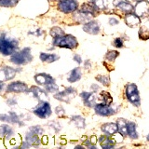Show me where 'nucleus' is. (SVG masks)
Masks as SVG:
<instances>
[{
  "label": "nucleus",
  "instance_id": "28",
  "mask_svg": "<svg viewBox=\"0 0 149 149\" xmlns=\"http://www.w3.org/2000/svg\"><path fill=\"white\" fill-rule=\"evenodd\" d=\"M96 9H98L94 5H90V4H84L82 8H81V10L82 12H85V13H88V14H91V15H93V13H94V11L96 10Z\"/></svg>",
  "mask_w": 149,
  "mask_h": 149
},
{
  "label": "nucleus",
  "instance_id": "49",
  "mask_svg": "<svg viewBox=\"0 0 149 149\" xmlns=\"http://www.w3.org/2000/svg\"><path fill=\"white\" fill-rule=\"evenodd\" d=\"M147 140H148V141H149V135H148V136H147Z\"/></svg>",
  "mask_w": 149,
  "mask_h": 149
},
{
  "label": "nucleus",
  "instance_id": "15",
  "mask_svg": "<svg viewBox=\"0 0 149 149\" xmlns=\"http://www.w3.org/2000/svg\"><path fill=\"white\" fill-rule=\"evenodd\" d=\"M83 30L88 34L91 35H97L100 32L99 23L96 21H88L87 23L83 25Z\"/></svg>",
  "mask_w": 149,
  "mask_h": 149
},
{
  "label": "nucleus",
  "instance_id": "17",
  "mask_svg": "<svg viewBox=\"0 0 149 149\" xmlns=\"http://www.w3.org/2000/svg\"><path fill=\"white\" fill-rule=\"evenodd\" d=\"M25 141L27 143H29L31 146H35V147L39 146L41 143V140L39 138V135L32 132L30 130H28V132L25 133Z\"/></svg>",
  "mask_w": 149,
  "mask_h": 149
},
{
  "label": "nucleus",
  "instance_id": "23",
  "mask_svg": "<svg viewBox=\"0 0 149 149\" xmlns=\"http://www.w3.org/2000/svg\"><path fill=\"white\" fill-rule=\"evenodd\" d=\"M39 59L41 60V62L47 63H54L56 61L59 60V56L56 55L54 53H45V52H41L39 55Z\"/></svg>",
  "mask_w": 149,
  "mask_h": 149
},
{
  "label": "nucleus",
  "instance_id": "29",
  "mask_svg": "<svg viewBox=\"0 0 149 149\" xmlns=\"http://www.w3.org/2000/svg\"><path fill=\"white\" fill-rule=\"evenodd\" d=\"M19 0H0V6L5 8H12L18 4Z\"/></svg>",
  "mask_w": 149,
  "mask_h": 149
},
{
  "label": "nucleus",
  "instance_id": "24",
  "mask_svg": "<svg viewBox=\"0 0 149 149\" xmlns=\"http://www.w3.org/2000/svg\"><path fill=\"white\" fill-rule=\"evenodd\" d=\"M71 122L74 125V127L78 129H84L85 128V118H82L81 116H73L71 118Z\"/></svg>",
  "mask_w": 149,
  "mask_h": 149
},
{
  "label": "nucleus",
  "instance_id": "18",
  "mask_svg": "<svg viewBox=\"0 0 149 149\" xmlns=\"http://www.w3.org/2000/svg\"><path fill=\"white\" fill-rule=\"evenodd\" d=\"M81 77H82V72L80 67H76L69 72L68 76L66 77V79L70 83H76L80 80Z\"/></svg>",
  "mask_w": 149,
  "mask_h": 149
},
{
  "label": "nucleus",
  "instance_id": "42",
  "mask_svg": "<svg viewBox=\"0 0 149 149\" xmlns=\"http://www.w3.org/2000/svg\"><path fill=\"white\" fill-rule=\"evenodd\" d=\"M74 62H77L78 64H81L82 63V58H81V56L78 55V54H74Z\"/></svg>",
  "mask_w": 149,
  "mask_h": 149
},
{
  "label": "nucleus",
  "instance_id": "43",
  "mask_svg": "<svg viewBox=\"0 0 149 149\" xmlns=\"http://www.w3.org/2000/svg\"><path fill=\"white\" fill-rule=\"evenodd\" d=\"M6 88L7 86H6V84H5V82L0 80V92H3L4 91H6Z\"/></svg>",
  "mask_w": 149,
  "mask_h": 149
},
{
  "label": "nucleus",
  "instance_id": "26",
  "mask_svg": "<svg viewBox=\"0 0 149 149\" xmlns=\"http://www.w3.org/2000/svg\"><path fill=\"white\" fill-rule=\"evenodd\" d=\"M128 136L132 139H137L138 134L136 130V124L133 122H128Z\"/></svg>",
  "mask_w": 149,
  "mask_h": 149
},
{
  "label": "nucleus",
  "instance_id": "19",
  "mask_svg": "<svg viewBox=\"0 0 149 149\" xmlns=\"http://www.w3.org/2000/svg\"><path fill=\"white\" fill-rule=\"evenodd\" d=\"M125 22L126 24L130 27H135L140 24V17L137 16L135 13H129L128 15L125 17Z\"/></svg>",
  "mask_w": 149,
  "mask_h": 149
},
{
  "label": "nucleus",
  "instance_id": "4",
  "mask_svg": "<svg viewBox=\"0 0 149 149\" xmlns=\"http://www.w3.org/2000/svg\"><path fill=\"white\" fill-rule=\"evenodd\" d=\"M33 113H34L37 118H42V119H46V118H49L51 114H52V109H51L49 102L41 101L34 108Z\"/></svg>",
  "mask_w": 149,
  "mask_h": 149
},
{
  "label": "nucleus",
  "instance_id": "7",
  "mask_svg": "<svg viewBox=\"0 0 149 149\" xmlns=\"http://www.w3.org/2000/svg\"><path fill=\"white\" fill-rule=\"evenodd\" d=\"M29 91L27 84L22 81H15L9 83L6 88V91L8 93H26Z\"/></svg>",
  "mask_w": 149,
  "mask_h": 149
},
{
  "label": "nucleus",
  "instance_id": "33",
  "mask_svg": "<svg viewBox=\"0 0 149 149\" xmlns=\"http://www.w3.org/2000/svg\"><path fill=\"white\" fill-rule=\"evenodd\" d=\"M45 90L50 93H56L57 91H59V86L55 82H52L49 84V85L45 86Z\"/></svg>",
  "mask_w": 149,
  "mask_h": 149
},
{
  "label": "nucleus",
  "instance_id": "30",
  "mask_svg": "<svg viewBox=\"0 0 149 149\" xmlns=\"http://www.w3.org/2000/svg\"><path fill=\"white\" fill-rule=\"evenodd\" d=\"M118 55H119V52H118L116 50H109L105 55V60L112 63L116 59V57H118Z\"/></svg>",
  "mask_w": 149,
  "mask_h": 149
},
{
  "label": "nucleus",
  "instance_id": "44",
  "mask_svg": "<svg viewBox=\"0 0 149 149\" xmlns=\"http://www.w3.org/2000/svg\"><path fill=\"white\" fill-rule=\"evenodd\" d=\"M21 147L22 148H28V147H31V146H30L29 143H27L26 141H24V142H22V143L21 144Z\"/></svg>",
  "mask_w": 149,
  "mask_h": 149
},
{
  "label": "nucleus",
  "instance_id": "31",
  "mask_svg": "<svg viewBox=\"0 0 149 149\" xmlns=\"http://www.w3.org/2000/svg\"><path fill=\"white\" fill-rule=\"evenodd\" d=\"M49 34H50L51 36L53 37V38H55V37H57V36L64 35V32H63V30L62 29V28H60V27H53V28H51V29H50Z\"/></svg>",
  "mask_w": 149,
  "mask_h": 149
},
{
  "label": "nucleus",
  "instance_id": "12",
  "mask_svg": "<svg viewBox=\"0 0 149 149\" xmlns=\"http://www.w3.org/2000/svg\"><path fill=\"white\" fill-rule=\"evenodd\" d=\"M134 12L139 17H144L149 14V3L147 1H139L134 8Z\"/></svg>",
  "mask_w": 149,
  "mask_h": 149
},
{
  "label": "nucleus",
  "instance_id": "20",
  "mask_svg": "<svg viewBox=\"0 0 149 149\" xmlns=\"http://www.w3.org/2000/svg\"><path fill=\"white\" fill-rule=\"evenodd\" d=\"M102 130L104 134L112 136L118 132V126L116 123H105L102 125Z\"/></svg>",
  "mask_w": 149,
  "mask_h": 149
},
{
  "label": "nucleus",
  "instance_id": "5",
  "mask_svg": "<svg viewBox=\"0 0 149 149\" xmlns=\"http://www.w3.org/2000/svg\"><path fill=\"white\" fill-rule=\"evenodd\" d=\"M125 94H126V97H127V99L132 102L133 105L139 106L141 104V98H140L139 91L135 84L132 83L126 86Z\"/></svg>",
  "mask_w": 149,
  "mask_h": 149
},
{
  "label": "nucleus",
  "instance_id": "40",
  "mask_svg": "<svg viewBox=\"0 0 149 149\" xmlns=\"http://www.w3.org/2000/svg\"><path fill=\"white\" fill-rule=\"evenodd\" d=\"M113 44H114V46L116 47V48H122V47H123V41H122V39L120 38V37H116V38L114 40Z\"/></svg>",
  "mask_w": 149,
  "mask_h": 149
},
{
  "label": "nucleus",
  "instance_id": "10",
  "mask_svg": "<svg viewBox=\"0 0 149 149\" xmlns=\"http://www.w3.org/2000/svg\"><path fill=\"white\" fill-rule=\"evenodd\" d=\"M95 113L100 115L102 116H110L112 115L116 114V110L113 109L110 105H107L104 104H95L94 106Z\"/></svg>",
  "mask_w": 149,
  "mask_h": 149
},
{
  "label": "nucleus",
  "instance_id": "2",
  "mask_svg": "<svg viewBox=\"0 0 149 149\" xmlns=\"http://www.w3.org/2000/svg\"><path fill=\"white\" fill-rule=\"evenodd\" d=\"M10 62L16 65H25L33 61V55L30 48H24L19 51H15L10 56Z\"/></svg>",
  "mask_w": 149,
  "mask_h": 149
},
{
  "label": "nucleus",
  "instance_id": "1",
  "mask_svg": "<svg viewBox=\"0 0 149 149\" xmlns=\"http://www.w3.org/2000/svg\"><path fill=\"white\" fill-rule=\"evenodd\" d=\"M19 48V41L6 34L0 36V53L4 56H11Z\"/></svg>",
  "mask_w": 149,
  "mask_h": 149
},
{
  "label": "nucleus",
  "instance_id": "39",
  "mask_svg": "<svg viewBox=\"0 0 149 149\" xmlns=\"http://www.w3.org/2000/svg\"><path fill=\"white\" fill-rule=\"evenodd\" d=\"M92 3L97 8H105L104 0H92Z\"/></svg>",
  "mask_w": 149,
  "mask_h": 149
},
{
  "label": "nucleus",
  "instance_id": "38",
  "mask_svg": "<svg viewBox=\"0 0 149 149\" xmlns=\"http://www.w3.org/2000/svg\"><path fill=\"white\" fill-rule=\"evenodd\" d=\"M0 121L5 123H8V124H12V120L9 114H1L0 115Z\"/></svg>",
  "mask_w": 149,
  "mask_h": 149
},
{
  "label": "nucleus",
  "instance_id": "34",
  "mask_svg": "<svg viewBox=\"0 0 149 149\" xmlns=\"http://www.w3.org/2000/svg\"><path fill=\"white\" fill-rule=\"evenodd\" d=\"M29 130L32 132H34L37 135H39V136H41V135L44 134V129L41 127V126L39 125H36V126H31V127L29 128Z\"/></svg>",
  "mask_w": 149,
  "mask_h": 149
},
{
  "label": "nucleus",
  "instance_id": "13",
  "mask_svg": "<svg viewBox=\"0 0 149 149\" xmlns=\"http://www.w3.org/2000/svg\"><path fill=\"white\" fill-rule=\"evenodd\" d=\"M35 81L38 84V85L41 86H47L49 84L55 82V79L54 77H52L49 74H46V73H39V74H36L35 76Z\"/></svg>",
  "mask_w": 149,
  "mask_h": 149
},
{
  "label": "nucleus",
  "instance_id": "6",
  "mask_svg": "<svg viewBox=\"0 0 149 149\" xmlns=\"http://www.w3.org/2000/svg\"><path fill=\"white\" fill-rule=\"evenodd\" d=\"M76 95H77L76 88H74L72 87H68L65 88L62 91H57L56 93H54V98L56 100H59L63 102H70L71 99H73Z\"/></svg>",
  "mask_w": 149,
  "mask_h": 149
},
{
  "label": "nucleus",
  "instance_id": "22",
  "mask_svg": "<svg viewBox=\"0 0 149 149\" xmlns=\"http://www.w3.org/2000/svg\"><path fill=\"white\" fill-rule=\"evenodd\" d=\"M99 142L101 143V146L102 148H113L115 146V141L113 139H111L109 137V135H102V136L100 137Z\"/></svg>",
  "mask_w": 149,
  "mask_h": 149
},
{
  "label": "nucleus",
  "instance_id": "21",
  "mask_svg": "<svg viewBox=\"0 0 149 149\" xmlns=\"http://www.w3.org/2000/svg\"><path fill=\"white\" fill-rule=\"evenodd\" d=\"M116 126H118V132L122 135V136H127L128 135V122L124 118H118L116 120Z\"/></svg>",
  "mask_w": 149,
  "mask_h": 149
},
{
  "label": "nucleus",
  "instance_id": "45",
  "mask_svg": "<svg viewBox=\"0 0 149 149\" xmlns=\"http://www.w3.org/2000/svg\"><path fill=\"white\" fill-rule=\"evenodd\" d=\"M109 23L111 25H116V24H118V21L116 20V19H114V18H112L109 20Z\"/></svg>",
  "mask_w": 149,
  "mask_h": 149
},
{
  "label": "nucleus",
  "instance_id": "9",
  "mask_svg": "<svg viewBox=\"0 0 149 149\" xmlns=\"http://www.w3.org/2000/svg\"><path fill=\"white\" fill-rule=\"evenodd\" d=\"M78 4L76 0H61L58 4V9L63 13H71L77 10Z\"/></svg>",
  "mask_w": 149,
  "mask_h": 149
},
{
  "label": "nucleus",
  "instance_id": "36",
  "mask_svg": "<svg viewBox=\"0 0 149 149\" xmlns=\"http://www.w3.org/2000/svg\"><path fill=\"white\" fill-rule=\"evenodd\" d=\"M55 114L57 115L60 118H66V114H65V110L62 105H58L55 108Z\"/></svg>",
  "mask_w": 149,
  "mask_h": 149
},
{
  "label": "nucleus",
  "instance_id": "35",
  "mask_svg": "<svg viewBox=\"0 0 149 149\" xmlns=\"http://www.w3.org/2000/svg\"><path fill=\"white\" fill-rule=\"evenodd\" d=\"M139 37L143 40L148 39L149 38V30L146 29V27H141L139 30Z\"/></svg>",
  "mask_w": 149,
  "mask_h": 149
},
{
  "label": "nucleus",
  "instance_id": "46",
  "mask_svg": "<svg viewBox=\"0 0 149 149\" xmlns=\"http://www.w3.org/2000/svg\"><path fill=\"white\" fill-rule=\"evenodd\" d=\"M84 66H85V69H91V63L90 61H86L85 63H84Z\"/></svg>",
  "mask_w": 149,
  "mask_h": 149
},
{
  "label": "nucleus",
  "instance_id": "32",
  "mask_svg": "<svg viewBox=\"0 0 149 149\" xmlns=\"http://www.w3.org/2000/svg\"><path fill=\"white\" fill-rule=\"evenodd\" d=\"M95 78L97 81L101 82L102 85H104V86L110 85V78L107 76H104V74H99V76H97Z\"/></svg>",
  "mask_w": 149,
  "mask_h": 149
},
{
  "label": "nucleus",
  "instance_id": "37",
  "mask_svg": "<svg viewBox=\"0 0 149 149\" xmlns=\"http://www.w3.org/2000/svg\"><path fill=\"white\" fill-rule=\"evenodd\" d=\"M49 126L50 129H53V130L56 133H58L60 130H62V126H61V124L58 122V121H50L49 123Z\"/></svg>",
  "mask_w": 149,
  "mask_h": 149
},
{
  "label": "nucleus",
  "instance_id": "27",
  "mask_svg": "<svg viewBox=\"0 0 149 149\" xmlns=\"http://www.w3.org/2000/svg\"><path fill=\"white\" fill-rule=\"evenodd\" d=\"M101 99L102 100V102H104L102 104H107V105H110L112 104V102H113V99H112L110 93L107 92V91H102L101 92Z\"/></svg>",
  "mask_w": 149,
  "mask_h": 149
},
{
  "label": "nucleus",
  "instance_id": "8",
  "mask_svg": "<svg viewBox=\"0 0 149 149\" xmlns=\"http://www.w3.org/2000/svg\"><path fill=\"white\" fill-rule=\"evenodd\" d=\"M21 69L13 68L10 66H3L0 68V80L8 81L11 80L17 76V73L20 72Z\"/></svg>",
  "mask_w": 149,
  "mask_h": 149
},
{
  "label": "nucleus",
  "instance_id": "47",
  "mask_svg": "<svg viewBox=\"0 0 149 149\" xmlns=\"http://www.w3.org/2000/svg\"><path fill=\"white\" fill-rule=\"evenodd\" d=\"M91 88H95V90H94V91H98V90H99V88H100L99 87H98V86H96V85H92V86H91Z\"/></svg>",
  "mask_w": 149,
  "mask_h": 149
},
{
  "label": "nucleus",
  "instance_id": "41",
  "mask_svg": "<svg viewBox=\"0 0 149 149\" xmlns=\"http://www.w3.org/2000/svg\"><path fill=\"white\" fill-rule=\"evenodd\" d=\"M7 104L8 106H15L17 104V100L14 97H10L7 100Z\"/></svg>",
  "mask_w": 149,
  "mask_h": 149
},
{
  "label": "nucleus",
  "instance_id": "16",
  "mask_svg": "<svg viewBox=\"0 0 149 149\" xmlns=\"http://www.w3.org/2000/svg\"><path fill=\"white\" fill-rule=\"evenodd\" d=\"M14 130L10 125H8V123L3 124L2 126H0V135L8 141V140H10L14 136Z\"/></svg>",
  "mask_w": 149,
  "mask_h": 149
},
{
  "label": "nucleus",
  "instance_id": "14",
  "mask_svg": "<svg viewBox=\"0 0 149 149\" xmlns=\"http://www.w3.org/2000/svg\"><path fill=\"white\" fill-rule=\"evenodd\" d=\"M81 99L84 102V104L88 107H93L96 104V100L97 97L94 93L92 92H87V91H83L80 94Z\"/></svg>",
  "mask_w": 149,
  "mask_h": 149
},
{
  "label": "nucleus",
  "instance_id": "11",
  "mask_svg": "<svg viewBox=\"0 0 149 149\" xmlns=\"http://www.w3.org/2000/svg\"><path fill=\"white\" fill-rule=\"evenodd\" d=\"M28 92L31 93L33 97H35L36 99H37L39 102L45 101L46 99H48V91L37 86H32L29 88Z\"/></svg>",
  "mask_w": 149,
  "mask_h": 149
},
{
  "label": "nucleus",
  "instance_id": "3",
  "mask_svg": "<svg viewBox=\"0 0 149 149\" xmlns=\"http://www.w3.org/2000/svg\"><path fill=\"white\" fill-rule=\"evenodd\" d=\"M78 43L77 40L74 36L72 35H63L53 38V46L60 47V48H64V49H76L77 47Z\"/></svg>",
  "mask_w": 149,
  "mask_h": 149
},
{
  "label": "nucleus",
  "instance_id": "25",
  "mask_svg": "<svg viewBox=\"0 0 149 149\" xmlns=\"http://www.w3.org/2000/svg\"><path fill=\"white\" fill-rule=\"evenodd\" d=\"M118 9H120L121 11L126 12V13H130V11L133 9V6L130 2L127 1H120L118 5L116 6Z\"/></svg>",
  "mask_w": 149,
  "mask_h": 149
},
{
  "label": "nucleus",
  "instance_id": "48",
  "mask_svg": "<svg viewBox=\"0 0 149 149\" xmlns=\"http://www.w3.org/2000/svg\"><path fill=\"white\" fill-rule=\"evenodd\" d=\"M136 1H137V2H139V1H143V0H136Z\"/></svg>",
  "mask_w": 149,
  "mask_h": 149
}]
</instances>
